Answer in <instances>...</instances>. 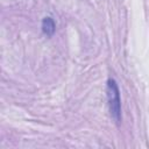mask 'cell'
Wrapping results in <instances>:
<instances>
[{"instance_id":"obj_2","label":"cell","mask_w":149,"mask_h":149,"mask_svg":"<svg viewBox=\"0 0 149 149\" xmlns=\"http://www.w3.org/2000/svg\"><path fill=\"white\" fill-rule=\"evenodd\" d=\"M55 29H56L55 21L49 16L44 17L43 21H42V30H43V33L45 35H48V36H51L55 33Z\"/></svg>"},{"instance_id":"obj_1","label":"cell","mask_w":149,"mask_h":149,"mask_svg":"<svg viewBox=\"0 0 149 149\" xmlns=\"http://www.w3.org/2000/svg\"><path fill=\"white\" fill-rule=\"evenodd\" d=\"M107 99L111 115L119 123L121 121V99L118 84L113 78L107 80Z\"/></svg>"}]
</instances>
